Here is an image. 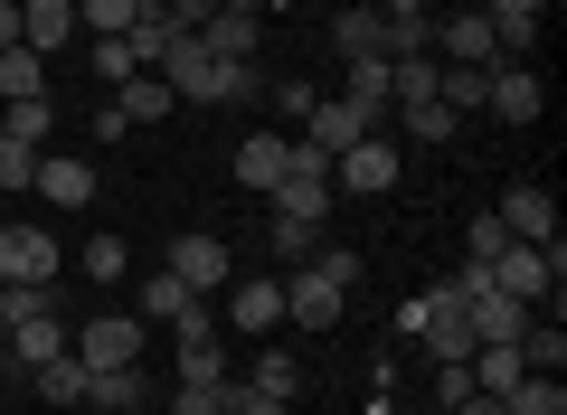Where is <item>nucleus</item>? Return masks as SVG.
<instances>
[{
	"instance_id": "obj_25",
	"label": "nucleus",
	"mask_w": 567,
	"mask_h": 415,
	"mask_svg": "<svg viewBox=\"0 0 567 415\" xmlns=\"http://www.w3.org/2000/svg\"><path fill=\"white\" fill-rule=\"evenodd\" d=\"M29 387H39L48 406H85V359H76V350L48 359V369H29Z\"/></svg>"
},
{
	"instance_id": "obj_34",
	"label": "nucleus",
	"mask_w": 567,
	"mask_h": 415,
	"mask_svg": "<svg viewBox=\"0 0 567 415\" xmlns=\"http://www.w3.org/2000/svg\"><path fill=\"white\" fill-rule=\"evenodd\" d=\"M246 377H256V387H275V396H293V387H303V369H293L284 350H256V359H246Z\"/></svg>"
},
{
	"instance_id": "obj_32",
	"label": "nucleus",
	"mask_w": 567,
	"mask_h": 415,
	"mask_svg": "<svg viewBox=\"0 0 567 415\" xmlns=\"http://www.w3.org/2000/svg\"><path fill=\"white\" fill-rule=\"evenodd\" d=\"M85 66H95L104 85H133V76H142V66H133V48H123V39H85Z\"/></svg>"
},
{
	"instance_id": "obj_18",
	"label": "nucleus",
	"mask_w": 567,
	"mask_h": 415,
	"mask_svg": "<svg viewBox=\"0 0 567 415\" xmlns=\"http://www.w3.org/2000/svg\"><path fill=\"white\" fill-rule=\"evenodd\" d=\"M171 377H189V387H227V377H237V359L218 350V331H181V359H171Z\"/></svg>"
},
{
	"instance_id": "obj_43",
	"label": "nucleus",
	"mask_w": 567,
	"mask_h": 415,
	"mask_svg": "<svg viewBox=\"0 0 567 415\" xmlns=\"http://www.w3.org/2000/svg\"><path fill=\"white\" fill-rule=\"evenodd\" d=\"M0 208H10V189H0Z\"/></svg>"
},
{
	"instance_id": "obj_31",
	"label": "nucleus",
	"mask_w": 567,
	"mask_h": 415,
	"mask_svg": "<svg viewBox=\"0 0 567 415\" xmlns=\"http://www.w3.org/2000/svg\"><path fill=\"white\" fill-rule=\"evenodd\" d=\"M227 415H293V396L256 387V377H227Z\"/></svg>"
},
{
	"instance_id": "obj_33",
	"label": "nucleus",
	"mask_w": 567,
	"mask_h": 415,
	"mask_svg": "<svg viewBox=\"0 0 567 415\" xmlns=\"http://www.w3.org/2000/svg\"><path fill=\"white\" fill-rule=\"evenodd\" d=\"M398 123H406L416 142H454V133H464V123H454L445 104H398Z\"/></svg>"
},
{
	"instance_id": "obj_39",
	"label": "nucleus",
	"mask_w": 567,
	"mask_h": 415,
	"mask_svg": "<svg viewBox=\"0 0 567 415\" xmlns=\"http://www.w3.org/2000/svg\"><path fill=\"white\" fill-rule=\"evenodd\" d=\"M85 274L114 283V274H123V237H95V246H85Z\"/></svg>"
},
{
	"instance_id": "obj_3",
	"label": "nucleus",
	"mask_w": 567,
	"mask_h": 415,
	"mask_svg": "<svg viewBox=\"0 0 567 415\" xmlns=\"http://www.w3.org/2000/svg\"><path fill=\"white\" fill-rule=\"evenodd\" d=\"M398 331H416L425 350H435V369H464V359H473V321H464V293H454V283L416 293V302L398 312Z\"/></svg>"
},
{
	"instance_id": "obj_37",
	"label": "nucleus",
	"mask_w": 567,
	"mask_h": 415,
	"mask_svg": "<svg viewBox=\"0 0 567 415\" xmlns=\"http://www.w3.org/2000/svg\"><path fill=\"white\" fill-rule=\"evenodd\" d=\"M171 415H227V387H189L181 377V387H171Z\"/></svg>"
},
{
	"instance_id": "obj_15",
	"label": "nucleus",
	"mask_w": 567,
	"mask_h": 415,
	"mask_svg": "<svg viewBox=\"0 0 567 415\" xmlns=\"http://www.w3.org/2000/svg\"><path fill=\"white\" fill-rule=\"evenodd\" d=\"M464 321H473V350H492V340H520L529 331V302H511V293H464Z\"/></svg>"
},
{
	"instance_id": "obj_22",
	"label": "nucleus",
	"mask_w": 567,
	"mask_h": 415,
	"mask_svg": "<svg viewBox=\"0 0 567 415\" xmlns=\"http://www.w3.org/2000/svg\"><path fill=\"white\" fill-rule=\"evenodd\" d=\"M341 104H360V114L388 133V114H398V95H388V58H350V85H341Z\"/></svg>"
},
{
	"instance_id": "obj_29",
	"label": "nucleus",
	"mask_w": 567,
	"mask_h": 415,
	"mask_svg": "<svg viewBox=\"0 0 567 415\" xmlns=\"http://www.w3.org/2000/svg\"><path fill=\"white\" fill-rule=\"evenodd\" d=\"M0 133H10V142H29V152H39V142L58 133V104H48V95H29V104H10V114H0Z\"/></svg>"
},
{
	"instance_id": "obj_44",
	"label": "nucleus",
	"mask_w": 567,
	"mask_h": 415,
	"mask_svg": "<svg viewBox=\"0 0 567 415\" xmlns=\"http://www.w3.org/2000/svg\"><path fill=\"white\" fill-rule=\"evenodd\" d=\"M152 10H162V0H152Z\"/></svg>"
},
{
	"instance_id": "obj_7",
	"label": "nucleus",
	"mask_w": 567,
	"mask_h": 415,
	"mask_svg": "<svg viewBox=\"0 0 567 415\" xmlns=\"http://www.w3.org/2000/svg\"><path fill=\"white\" fill-rule=\"evenodd\" d=\"M435 58L445 66H502V39H492L483 10H435Z\"/></svg>"
},
{
	"instance_id": "obj_2",
	"label": "nucleus",
	"mask_w": 567,
	"mask_h": 415,
	"mask_svg": "<svg viewBox=\"0 0 567 415\" xmlns=\"http://www.w3.org/2000/svg\"><path fill=\"white\" fill-rule=\"evenodd\" d=\"M275 283H284V321L331 331V321H341V302H350V283H360V256H350V246H331V256H303L293 274H275Z\"/></svg>"
},
{
	"instance_id": "obj_24",
	"label": "nucleus",
	"mask_w": 567,
	"mask_h": 415,
	"mask_svg": "<svg viewBox=\"0 0 567 415\" xmlns=\"http://www.w3.org/2000/svg\"><path fill=\"white\" fill-rule=\"evenodd\" d=\"M48 95V58L39 48H0V104H29Z\"/></svg>"
},
{
	"instance_id": "obj_26",
	"label": "nucleus",
	"mask_w": 567,
	"mask_h": 415,
	"mask_svg": "<svg viewBox=\"0 0 567 415\" xmlns=\"http://www.w3.org/2000/svg\"><path fill=\"white\" fill-rule=\"evenodd\" d=\"M171 104H181V95H171L162 76H133V85H114V114H123V123H162Z\"/></svg>"
},
{
	"instance_id": "obj_42",
	"label": "nucleus",
	"mask_w": 567,
	"mask_h": 415,
	"mask_svg": "<svg viewBox=\"0 0 567 415\" xmlns=\"http://www.w3.org/2000/svg\"><path fill=\"white\" fill-rule=\"evenodd\" d=\"M265 10H284V0H256V20H265Z\"/></svg>"
},
{
	"instance_id": "obj_41",
	"label": "nucleus",
	"mask_w": 567,
	"mask_h": 415,
	"mask_svg": "<svg viewBox=\"0 0 567 415\" xmlns=\"http://www.w3.org/2000/svg\"><path fill=\"white\" fill-rule=\"evenodd\" d=\"M435 10H473V0H435Z\"/></svg>"
},
{
	"instance_id": "obj_11",
	"label": "nucleus",
	"mask_w": 567,
	"mask_h": 415,
	"mask_svg": "<svg viewBox=\"0 0 567 415\" xmlns=\"http://www.w3.org/2000/svg\"><path fill=\"white\" fill-rule=\"evenodd\" d=\"M237 179L275 198L284 179H293V133H246V142H237Z\"/></svg>"
},
{
	"instance_id": "obj_8",
	"label": "nucleus",
	"mask_w": 567,
	"mask_h": 415,
	"mask_svg": "<svg viewBox=\"0 0 567 415\" xmlns=\"http://www.w3.org/2000/svg\"><path fill=\"white\" fill-rule=\"evenodd\" d=\"M171 283H189V293H218V283H237V256H227V237H181L162 256Z\"/></svg>"
},
{
	"instance_id": "obj_17",
	"label": "nucleus",
	"mask_w": 567,
	"mask_h": 415,
	"mask_svg": "<svg viewBox=\"0 0 567 415\" xmlns=\"http://www.w3.org/2000/svg\"><path fill=\"white\" fill-rule=\"evenodd\" d=\"M66 39H76V0H20V48L58 58Z\"/></svg>"
},
{
	"instance_id": "obj_14",
	"label": "nucleus",
	"mask_w": 567,
	"mask_h": 415,
	"mask_svg": "<svg viewBox=\"0 0 567 415\" xmlns=\"http://www.w3.org/2000/svg\"><path fill=\"white\" fill-rule=\"evenodd\" d=\"M539 76H529V66H492V85H483V114L492 123H539Z\"/></svg>"
},
{
	"instance_id": "obj_27",
	"label": "nucleus",
	"mask_w": 567,
	"mask_h": 415,
	"mask_svg": "<svg viewBox=\"0 0 567 415\" xmlns=\"http://www.w3.org/2000/svg\"><path fill=\"white\" fill-rule=\"evenodd\" d=\"M142 10H152V0H76V29H85V39H123Z\"/></svg>"
},
{
	"instance_id": "obj_23",
	"label": "nucleus",
	"mask_w": 567,
	"mask_h": 415,
	"mask_svg": "<svg viewBox=\"0 0 567 415\" xmlns=\"http://www.w3.org/2000/svg\"><path fill=\"white\" fill-rule=\"evenodd\" d=\"M227 321H237L246 340H265L284 321V283H237V293H227Z\"/></svg>"
},
{
	"instance_id": "obj_16",
	"label": "nucleus",
	"mask_w": 567,
	"mask_h": 415,
	"mask_svg": "<svg viewBox=\"0 0 567 415\" xmlns=\"http://www.w3.org/2000/svg\"><path fill=\"white\" fill-rule=\"evenodd\" d=\"M29 189H39L48 208H85V198H95V170H85L76 152H39V179H29Z\"/></svg>"
},
{
	"instance_id": "obj_38",
	"label": "nucleus",
	"mask_w": 567,
	"mask_h": 415,
	"mask_svg": "<svg viewBox=\"0 0 567 415\" xmlns=\"http://www.w3.org/2000/svg\"><path fill=\"white\" fill-rule=\"evenodd\" d=\"M312 104H322V95H312V85H303V76H284V85H275V114H284V123H303V114H312Z\"/></svg>"
},
{
	"instance_id": "obj_5",
	"label": "nucleus",
	"mask_w": 567,
	"mask_h": 415,
	"mask_svg": "<svg viewBox=\"0 0 567 415\" xmlns=\"http://www.w3.org/2000/svg\"><path fill=\"white\" fill-rule=\"evenodd\" d=\"M142 331H152L142 312H95L76 331V359L85 369H142Z\"/></svg>"
},
{
	"instance_id": "obj_40",
	"label": "nucleus",
	"mask_w": 567,
	"mask_h": 415,
	"mask_svg": "<svg viewBox=\"0 0 567 415\" xmlns=\"http://www.w3.org/2000/svg\"><path fill=\"white\" fill-rule=\"evenodd\" d=\"M0 48H20V0H0Z\"/></svg>"
},
{
	"instance_id": "obj_10",
	"label": "nucleus",
	"mask_w": 567,
	"mask_h": 415,
	"mask_svg": "<svg viewBox=\"0 0 567 415\" xmlns=\"http://www.w3.org/2000/svg\"><path fill=\"white\" fill-rule=\"evenodd\" d=\"M0 340H10V369H48V359H66V350H76V331H66L58 312H29V321H10Z\"/></svg>"
},
{
	"instance_id": "obj_1",
	"label": "nucleus",
	"mask_w": 567,
	"mask_h": 415,
	"mask_svg": "<svg viewBox=\"0 0 567 415\" xmlns=\"http://www.w3.org/2000/svg\"><path fill=\"white\" fill-rule=\"evenodd\" d=\"M152 76H162L171 85V95H181V104H256L265 95V76H256V58H208V48L199 39H189V29H181V39H171V58L162 66H152Z\"/></svg>"
},
{
	"instance_id": "obj_36",
	"label": "nucleus",
	"mask_w": 567,
	"mask_h": 415,
	"mask_svg": "<svg viewBox=\"0 0 567 415\" xmlns=\"http://www.w3.org/2000/svg\"><path fill=\"white\" fill-rule=\"evenodd\" d=\"M29 179H39V152H29V142H10V133H0V189L20 198Z\"/></svg>"
},
{
	"instance_id": "obj_13",
	"label": "nucleus",
	"mask_w": 567,
	"mask_h": 415,
	"mask_svg": "<svg viewBox=\"0 0 567 415\" xmlns=\"http://www.w3.org/2000/svg\"><path fill=\"white\" fill-rule=\"evenodd\" d=\"M360 133H379V123H369L360 104H341V95H331V104H312V114H303V142H312L322 160H341V152H350Z\"/></svg>"
},
{
	"instance_id": "obj_45",
	"label": "nucleus",
	"mask_w": 567,
	"mask_h": 415,
	"mask_svg": "<svg viewBox=\"0 0 567 415\" xmlns=\"http://www.w3.org/2000/svg\"><path fill=\"white\" fill-rule=\"evenodd\" d=\"M0 114H10V104H0Z\"/></svg>"
},
{
	"instance_id": "obj_12",
	"label": "nucleus",
	"mask_w": 567,
	"mask_h": 415,
	"mask_svg": "<svg viewBox=\"0 0 567 415\" xmlns=\"http://www.w3.org/2000/svg\"><path fill=\"white\" fill-rule=\"evenodd\" d=\"M322 218H331V170H293L275 189V227H303V237H312Z\"/></svg>"
},
{
	"instance_id": "obj_4",
	"label": "nucleus",
	"mask_w": 567,
	"mask_h": 415,
	"mask_svg": "<svg viewBox=\"0 0 567 415\" xmlns=\"http://www.w3.org/2000/svg\"><path fill=\"white\" fill-rule=\"evenodd\" d=\"M331 189H350V198H388V189H398V142H388V133H360L341 160H331Z\"/></svg>"
},
{
	"instance_id": "obj_19",
	"label": "nucleus",
	"mask_w": 567,
	"mask_h": 415,
	"mask_svg": "<svg viewBox=\"0 0 567 415\" xmlns=\"http://www.w3.org/2000/svg\"><path fill=\"white\" fill-rule=\"evenodd\" d=\"M85 406L142 415V406H152V377H142V369H85Z\"/></svg>"
},
{
	"instance_id": "obj_20",
	"label": "nucleus",
	"mask_w": 567,
	"mask_h": 415,
	"mask_svg": "<svg viewBox=\"0 0 567 415\" xmlns=\"http://www.w3.org/2000/svg\"><path fill=\"white\" fill-rule=\"evenodd\" d=\"M189 39H199L208 58H237V66H246V58H256V10H208Z\"/></svg>"
},
{
	"instance_id": "obj_28",
	"label": "nucleus",
	"mask_w": 567,
	"mask_h": 415,
	"mask_svg": "<svg viewBox=\"0 0 567 415\" xmlns=\"http://www.w3.org/2000/svg\"><path fill=\"white\" fill-rule=\"evenodd\" d=\"M502 415H567V387H558V377H548V369H529L520 387L502 396Z\"/></svg>"
},
{
	"instance_id": "obj_30",
	"label": "nucleus",
	"mask_w": 567,
	"mask_h": 415,
	"mask_svg": "<svg viewBox=\"0 0 567 415\" xmlns=\"http://www.w3.org/2000/svg\"><path fill=\"white\" fill-rule=\"evenodd\" d=\"M189 302H199V293H189V283H171V274H152V283H142V321H171V331H181V312H189Z\"/></svg>"
},
{
	"instance_id": "obj_9",
	"label": "nucleus",
	"mask_w": 567,
	"mask_h": 415,
	"mask_svg": "<svg viewBox=\"0 0 567 415\" xmlns=\"http://www.w3.org/2000/svg\"><path fill=\"white\" fill-rule=\"evenodd\" d=\"M492 218H502V237H511V246H558V198H548L539 179H520V189H511Z\"/></svg>"
},
{
	"instance_id": "obj_35",
	"label": "nucleus",
	"mask_w": 567,
	"mask_h": 415,
	"mask_svg": "<svg viewBox=\"0 0 567 415\" xmlns=\"http://www.w3.org/2000/svg\"><path fill=\"white\" fill-rule=\"evenodd\" d=\"M502 218H492V208H473V227H464V264H492V256H502Z\"/></svg>"
},
{
	"instance_id": "obj_21",
	"label": "nucleus",
	"mask_w": 567,
	"mask_h": 415,
	"mask_svg": "<svg viewBox=\"0 0 567 415\" xmlns=\"http://www.w3.org/2000/svg\"><path fill=\"white\" fill-rule=\"evenodd\" d=\"M331 48H341V58H388V10L350 0L341 20H331Z\"/></svg>"
},
{
	"instance_id": "obj_6",
	"label": "nucleus",
	"mask_w": 567,
	"mask_h": 415,
	"mask_svg": "<svg viewBox=\"0 0 567 415\" xmlns=\"http://www.w3.org/2000/svg\"><path fill=\"white\" fill-rule=\"evenodd\" d=\"M58 237L48 227H20V218H0V283H58Z\"/></svg>"
}]
</instances>
